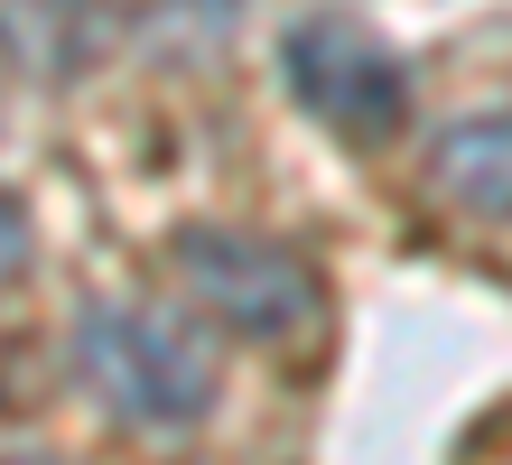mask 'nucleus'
I'll use <instances>...</instances> for the list:
<instances>
[{
	"label": "nucleus",
	"mask_w": 512,
	"mask_h": 465,
	"mask_svg": "<svg viewBox=\"0 0 512 465\" xmlns=\"http://www.w3.org/2000/svg\"><path fill=\"white\" fill-rule=\"evenodd\" d=\"M75 372L122 428H149V438L196 428L224 391L205 326L159 307V298H94L75 317Z\"/></svg>",
	"instance_id": "nucleus-1"
},
{
	"label": "nucleus",
	"mask_w": 512,
	"mask_h": 465,
	"mask_svg": "<svg viewBox=\"0 0 512 465\" xmlns=\"http://www.w3.org/2000/svg\"><path fill=\"white\" fill-rule=\"evenodd\" d=\"M280 66H289V93L326 121V131H345V140H391V131L410 121V75H401V56H391L373 28L336 19V10L298 19L289 47H280Z\"/></svg>",
	"instance_id": "nucleus-2"
},
{
	"label": "nucleus",
	"mask_w": 512,
	"mask_h": 465,
	"mask_svg": "<svg viewBox=\"0 0 512 465\" xmlns=\"http://www.w3.org/2000/svg\"><path fill=\"white\" fill-rule=\"evenodd\" d=\"M177 279H187V298H196L215 326L252 335V345H280V335H298V326L317 317L308 270H298L280 242L233 233V224H196V233H177Z\"/></svg>",
	"instance_id": "nucleus-3"
},
{
	"label": "nucleus",
	"mask_w": 512,
	"mask_h": 465,
	"mask_svg": "<svg viewBox=\"0 0 512 465\" xmlns=\"http://www.w3.org/2000/svg\"><path fill=\"white\" fill-rule=\"evenodd\" d=\"M429 177L447 205L512 224V112H466L429 140Z\"/></svg>",
	"instance_id": "nucleus-4"
},
{
	"label": "nucleus",
	"mask_w": 512,
	"mask_h": 465,
	"mask_svg": "<svg viewBox=\"0 0 512 465\" xmlns=\"http://www.w3.org/2000/svg\"><path fill=\"white\" fill-rule=\"evenodd\" d=\"M28 270V205L19 196H0V289Z\"/></svg>",
	"instance_id": "nucleus-5"
},
{
	"label": "nucleus",
	"mask_w": 512,
	"mask_h": 465,
	"mask_svg": "<svg viewBox=\"0 0 512 465\" xmlns=\"http://www.w3.org/2000/svg\"><path fill=\"white\" fill-rule=\"evenodd\" d=\"M0 465H56V456H0Z\"/></svg>",
	"instance_id": "nucleus-6"
}]
</instances>
